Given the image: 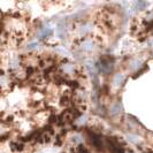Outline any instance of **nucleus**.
I'll return each instance as SVG.
<instances>
[{
	"instance_id": "f03ea898",
	"label": "nucleus",
	"mask_w": 153,
	"mask_h": 153,
	"mask_svg": "<svg viewBox=\"0 0 153 153\" xmlns=\"http://www.w3.org/2000/svg\"><path fill=\"white\" fill-rule=\"evenodd\" d=\"M82 48H83L84 51H86V52L92 51V48H93V42H92V41H89V42L83 43V44H82Z\"/></svg>"
},
{
	"instance_id": "423d86ee",
	"label": "nucleus",
	"mask_w": 153,
	"mask_h": 153,
	"mask_svg": "<svg viewBox=\"0 0 153 153\" xmlns=\"http://www.w3.org/2000/svg\"><path fill=\"white\" fill-rule=\"evenodd\" d=\"M86 66H88L89 71H90L91 74H96V73H97V69H96V67L93 66V63H91V62H88V63H86Z\"/></svg>"
},
{
	"instance_id": "20e7f679",
	"label": "nucleus",
	"mask_w": 153,
	"mask_h": 153,
	"mask_svg": "<svg viewBox=\"0 0 153 153\" xmlns=\"http://www.w3.org/2000/svg\"><path fill=\"white\" fill-rule=\"evenodd\" d=\"M51 33V29L50 28H43L39 32H38V37L39 38H43V37H45V36H47V35H50Z\"/></svg>"
},
{
	"instance_id": "39448f33",
	"label": "nucleus",
	"mask_w": 153,
	"mask_h": 153,
	"mask_svg": "<svg viewBox=\"0 0 153 153\" xmlns=\"http://www.w3.org/2000/svg\"><path fill=\"white\" fill-rule=\"evenodd\" d=\"M123 75L122 74H117V75H115V77H114V84H116V85H120V84L123 83Z\"/></svg>"
},
{
	"instance_id": "f257e3e1",
	"label": "nucleus",
	"mask_w": 153,
	"mask_h": 153,
	"mask_svg": "<svg viewBox=\"0 0 153 153\" xmlns=\"http://www.w3.org/2000/svg\"><path fill=\"white\" fill-rule=\"evenodd\" d=\"M121 104L120 102H115V104H113L111 107V114L112 115H114V116H116V115H119L120 114V112H121Z\"/></svg>"
},
{
	"instance_id": "7ed1b4c3",
	"label": "nucleus",
	"mask_w": 153,
	"mask_h": 153,
	"mask_svg": "<svg viewBox=\"0 0 153 153\" xmlns=\"http://www.w3.org/2000/svg\"><path fill=\"white\" fill-rule=\"evenodd\" d=\"M62 69H63V71H66V73H73L74 71V65L67 62V63H65L62 66Z\"/></svg>"
}]
</instances>
